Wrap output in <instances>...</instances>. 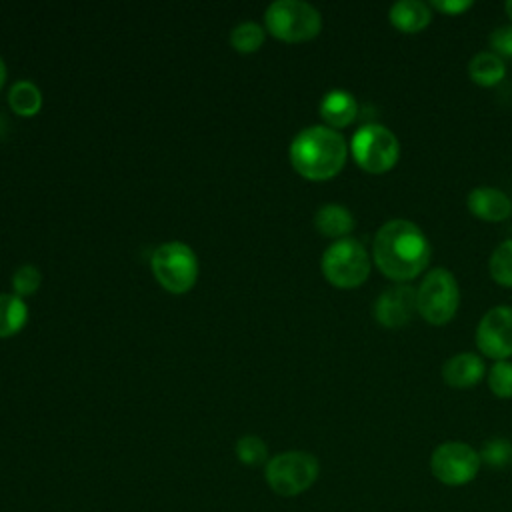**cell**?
Returning a JSON list of instances; mask_svg holds the SVG:
<instances>
[{
	"label": "cell",
	"mask_w": 512,
	"mask_h": 512,
	"mask_svg": "<svg viewBox=\"0 0 512 512\" xmlns=\"http://www.w3.org/2000/svg\"><path fill=\"white\" fill-rule=\"evenodd\" d=\"M488 270L496 284L512 288V240H504L494 248Z\"/></svg>",
	"instance_id": "ffe728a7"
},
{
	"label": "cell",
	"mask_w": 512,
	"mask_h": 512,
	"mask_svg": "<svg viewBox=\"0 0 512 512\" xmlns=\"http://www.w3.org/2000/svg\"><path fill=\"white\" fill-rule=\"evenodd\" d=\"M488 388L496 398H512V362L498 360L488 370Z\"/></svg>",
	"instance_id": "cb8c5ba5"
},
{
	"label": "cell",
	"mask_w": 512,
	"mask_h": 512,
	"mask_svg": "<svg viewBox=\"0 0 512 512\" xmlns=\"http://www.w3.org/2000/svg\"><path fill=\"white\" fill-rule=\"evenodd\" d=\"M432 246L418 224L406 218L386 220L374 234L372 258L376 268L396 284H408L430 264Z\"/></svg>",
	"instance_id": "6da1fadb"
},
{
	"label": "cell",
	"mask_w": 512,
	"mask_h": 512,
	"mask_svg": "<svg viewBox=\"0 0 512 512\" xmlns=\"http://www.w3.org/2000/svg\"><path fill=\"white\" fill-rule=\"evenodd\" d=\"M374 320L384 328L406 326L416 310V288L410 284H392L378 294L374 302Z\"/></svg>",
	"instance_id": "8fae6325"
},
{
	"label": "cell",
	"mask_w": 512,
	"mask_h": 512,
	"mask_svg": "<svg viewBox=\"0 0 512 512\" xmlns=\"http://www.w3.org/2000/svg\"><path fill=\"white\" fill-rule=\"evenodd\" d=\"M468 76L480 88H494L506 76V64L492 50L478 52L468 62Z\"/></svg>",
	"instance_id": "e0dca14e"
},
{
	"label": "cell",
	"mask_w": 512,
	"mask_h": 512,
	"mask_svg": "<svg viewBox=\"0 0 512 512\" xmlns=\"http://www.w3.org/2000/svg\"><path fill=\"white\" fill-rule=\"evenodd\" d=\"M320 474V462L304 450H286L266 462L264 476L272 492L280 496H298L314 486Z\"/></svg>",
	"instance_id": "5b68a950"
},
{
	"label": "cell",
	"mask_w": 512,
	"mask_h": 512,
	"mask_svg": "<svg viewBox=\"0 0 512 512\" xmlns=\"http://www.w3.org/2000/svg\"><path fill=\"white\" fill-rule=\"evenodd\" d=\"M4 80H6V64H4V60H2V56H0V90H2V86H4Z\"/></svg>",
	"instance_id": "83f0119b"
},
{
	"label": "cell",
	"mask_w": 512,
	"mask_h": 512,
	"mask_svg": "<svg viewBox=\"0 0 512 512\" xmlns=\"http://www.w3.org/2000/svg\"><path fill=\"white\" fill-rule=\"evenodd\" d=\"M478 454H480V460L490 468H504L512 462V442L502 436L490 438L482 444Z\"/></svg>",
	"instance_id": "603a6c76"
},
{
	"label": "cell",
	"mask_w": 512,
	"mask_h": 512,
	"mask_svg": "<svg viewBox=\"0 0 512 512\" xmlns=\"http://www.w3.org/2000/svg\"><path fill=\"white\" fill-rule=\"evenodd\" d=\"M0 128H2V130L6 128V122H4V118H2V116H0Z\"/></svg>",
	"instance_id": "f546056e"
},
{
	"label": "cell",
	"mask_w": 512,
	"mask_h": 512,
	"mask_svg": "<svg viewBox=\"0 0 512 512\" xmlns=\"http://www.w3.org/2000/svg\"><path fill=\"white\" fill-rule=\"evenodd\" d=\"M476 348L494 362L512 356V306L490 308L476 326Z\"/></svg>",
	"instance_id": "30bf717a"
},
{
	"label": "cell",
	"mask_w": 512,
	"mask_h": 512,
	"mask_svg": "<svg viewBox=\"0 0 512 512\" xmlns=\"http://www.w3.org/2000/svg\"><path fill=\"white\" fill-rule=\"evenodd\" d=\"M28 320V306L18 294H0V338H8L24 328Z\"/></svg>",
	"instance_id": "ac0fdd59"
},
{
	"label": "cell",
	"mask_w": 512,
	"mask_h": 512,
	"mask_svg": "<svg viewBox=\"0 0 512 512\" xmlns=\"http://www.w3.org/2000/svg\"><path fill=\"white\" fill-rule=\"evenodd\" d=\"M150 266L160 286L174 294L188 292L198 278L196 252L180 240H170L160 244L152 252Z\"/></svg>",
	"instance_id": "ba28073f"
},
{
	"label": "cell",
	"mask_w": 512,
	"mask_h": 512,
	"mask_svg": "<svg viewBox=\"0 0 512 512\" xmlns=\"http://www.w3.org/2000/svg\"><path fill=\"white\" fill-rule=\"evenodd\" d=\"M236 456L242 464L246 466H260V464H266L270 458H268V446L266 442L260 438V436H254V434H244L236 440Z\"/></svg>",
	"instance_id": "7402d4cb"
},
{
	"label": "cell",
	"mask_w": 512,
	"mask_h": 512,
	"mask_svg": "<svg viewBox=\"0 0 512 512\" xmlns=\"http://www.w3.org/2000/svg\"><path fill=\"white\" fill-rule=\"evenodd\" d=\"M486 374L484 360L474 352H458L442 364V380L450 388H474Z\"/></svg>",
	"instance_id": "4fadbf2b"
},
{
	"label": "cell",
	"mask_w": 512,
	"mask_h": 512,
	"mask_svg": "<svg viewBox=\"0 0 512 512\" xmlns=\"http://www.w3.org/2000/svg\"><path fill=\"white\" fill-rule=\"evenodd\" d=\"M468 210L484 222H504L512 216V200L494 186H476L466 198Z\"/></svg>",
	"instance_id": "7c38bea8"
},
{
	"label": "cell",
	"mask_w": 512,
	"mask_h": 512,
	"mask_svg": "<svg viewBox=\"0 0 512 512\" xmlns=\"http://www.w3.org/2000/svg\"><path fill=\"white\" fill-rule=\"evenodd\" d=\"M42 274L34 264H22L12 274V288L18 296H30L40 288Z\"/></svg>",
	"instance_id": "d4e9b609"
},
{
	"label": "cell",
	"mask_w": 512,
	"mask_h": 512,
	"mask_svg": "<svg viewBox=\"0 0 512 512\" xmlns=\"http://www.w3.org/2000/svg\"><path fill=\"white\" fill-rule=\"evenodd\" d=\"M480 454L466 442L448 440L434 448L430 454V472L444 486L470 484L480 472Z\"/></svg>",
	"instance_id": "9c48e42d"
},
{
	"label": "cell",
	"mask_w": 512,
	"mask_h": 512,
	"mask_svg": "<svg viewBox=\"0 0 512 512\" xmlns=\"http://www.w3.org/2000/svg\"><path fill=\"white\" fill-rule=\"evenodd\" d=\"M318 112L328 128L338 130V128H346L354 122V118L358 114V102L352 92L334 88L322 96V100L318 104Z\"/></svg>",
	"instance_id": "5bb4252c"
},
{
	"label": "cell",
	"mask_w": 512,
	"mask_h": 512,
	"mask_svg": "<svg viewBox=\"0 0 512 512\" xmlns=\"http://www.w3.org/2000/svg\"><path fill=\"white\" fill-rule=\"evenodd\" d=\"M320 268L324 278L342 290L362 286L370 276V256L356 238L334 240L322 254Z\"/></svg>",
	"instance_id": "277c9868"
},
{
	"label": "cell",
	"mask_w": 512,
	"mask_h": 512,
	"mask_svg": "<svg viewBox=\"0 0 512 512\" xmlns=\"http://www.w3.org/2000/svg\"><path fill=\"white\" fill-rule=\"evenodd\" d=\"M290 164L306 180L334 178L346 164L348 144L344 136L326 124L302 128L290 142Z\"/></svg>",
	"instance_id": "7a4b0ae2"
},
{
	"label": "cell",
	"mask_w": 512,
	"mask_h": 512,
	"mask_svg": "<svg viewBox=\"0 0 512 512\" xmlns=\"http://www.w3.org/2000/svg\"><path fill=\"white\" fill-rule=\"evenodd\" d=\"M460 306L458 280L448 268H432L416 288V310L432 326L448 324Z\"/></svg>",
	"instance_id": "3957f363"
},
{
	"label": "cell",
	"mask_w": 512,
	"mask_h": 512,
	"mask_svg": "<svg viewBox=\"0 0 512 512\" xmlns=\"http://www.w3.org/2000/svg\"><path fill=\"white\" fill-rule=\"evenodd\" d=\"M504 10H506V14H508V18L512 20V0H508L506 4H504Z\"/></svg>",
	"instance_id": "f1b7e54d"
},
{
	"label": "cell",
	"mask_w": 512,
	"mask_h": 512,
	"mask_svg": "<svg viewBox=\"0 0 512 512\" xmlns=\"http://www.w3.org/2000/svg\"><path fill=\"white\" fill-rule=\"evenodd\" d=\"M388 20L402 34H418L432 22V8L422 0H400L390 6Z\"/></svg>",
	"instance_id": "9a60e30c"
},
{
	"label": "cell",
	"mask_w": 512,
	"mask_h": 512,
	"mask_svg": "<svg viewBox=\"0 0 512 512\" xmlns=\"http://www.w3.org/2000/svg\"><path fill=\"white\" fill-rule=\"evenodd\" d=\"M350 152L364 172L386 174L400 158V142L390 128L382 124H364L352 134Z\"/></svg>",
	"instance_id": "52a82bcc"
},
{
	"label": "cell",
	"mask_w": 512,
	"mask_h": 512,
	"mask_svg": "<svg viewBox=\"0 0 512 512\" xmlns=\"http://www.w3.org/2000/svg\"><path fill=\"white\" fill-rule=\"evenodd\" d=\"M264 42V28L258 22L244 20L236 24L230 32V44L238 52H254Z\"/></svg>",
	"instance_id": "44dd1931"
},
{
	"label": "cell",
	"mask_w": 512,
	"mask_h": 512,
	"mask_svg": "<svg viewBox=\"0 0 512 512\" xmlns=\"http://www.w3.org/2000/svg\"><path fill=\"white\" fill-rule=\"evenodd\" d=\"M490 48L496 56H506V58H512V24H504V26H498L490 32Z\"/></svg>",
	"instance_id": "484cf974"
},
{
	"label": "cell",
	"mask_w": 512,
	"mask_h": 512,
	"mask_svg": "<svg viewBox=\"0 0 512 512\" xmlns=\"http://www.w3.org/2000/svg\"><path fill=\"white\" fill-rule=\"evenodd\" d=\"M266 30L284 42H306L320 34L322 14L304 0H274L264 12Z\"/></svg>",
	"instance_id": "8992f818"
},
{
	"label": "cell",
	"mask_w": 512,
	"mask_h": 512,
	"mask_svg": "<svg viewBox=\"0 0 512 512\" xmlns=\"http://www.w3.org/2000/svg\"><path fill=\"white\" fill-rule=\"evenodd\" d=\"M8 104L20 116H34L42 108V92L32 80H16L8 90Z\"/></svg>",
	"instance_id": "d6986e66"
},
{
	"label": "cell",
	"mask_w": 512,
	"mask_h": 512,
	"mask_svg": "<svg viewBox=\"0 0 512 512\" xmlns=\"http://www.w3.org/2000/svg\"><path fill=\"white\" fill-rule=\"evenodd\" d=\"M474 6L472 0H432L430 8L448 16H458Z\"/></svg>",
	"instance_id": "4316f807"
},
{
	"label": "cell",
	"mask_w": 512,
	"mask_h": 512,
	"mask_svg": "<svg viewBox=\"0 0 512 512\" xmlns=\"http://www.w3.org/2000/svg\"><path fill=\"white\" fill-rule=\"evenodd\" d=\"M314 226L316 230L326 236V238H348V234L354 230L356 220L352 216V212L344 206V204H336V202H328L322 204L316 214H314Z\"/></svg>",
	"instance_id": "2e32d148"
}]
</instances>
